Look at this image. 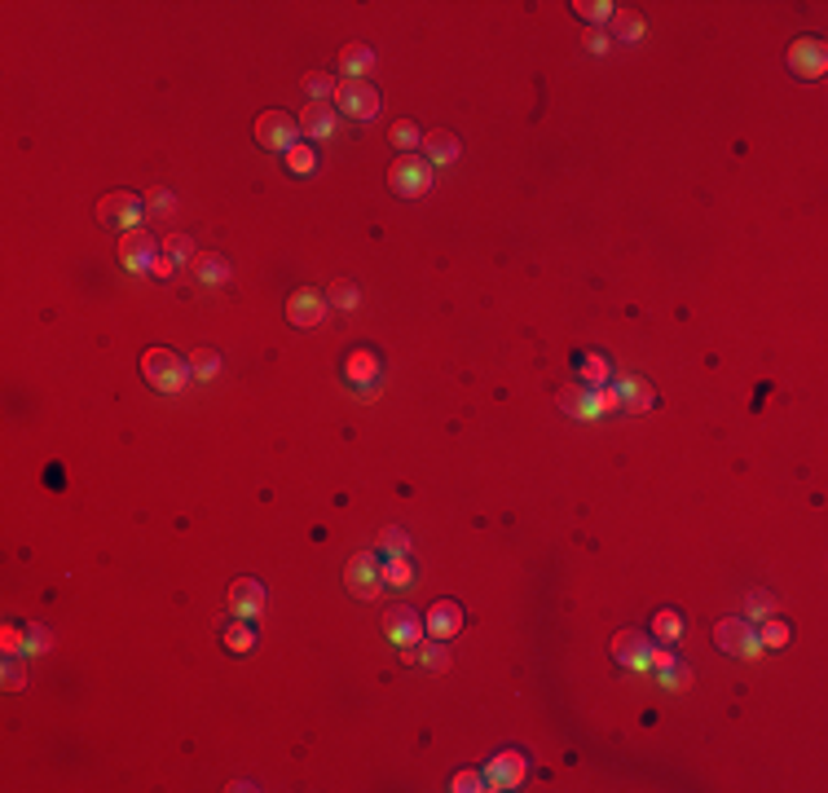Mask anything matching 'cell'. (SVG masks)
Returning a JSON list of instances; mask_svg holds the SVG:
<instances>
[{
    "label": "cell",
    "mask_w": 828,
    "mask_h": 793,
    "mask_svg": "<svg viewBox=\"0 0 828 793\" xmlns=\"http://www.w3.org/2000/svg\"><path fill=\"white\" fill-rule=\"evenodd\" d=\"M141 375H146V384L154 388V393H168V397H177L185 384H190V361L185 357H177L172 348H150L146 357H141Z\"/></svg>",
    "instance_id": "obj_1"
},
{
    "label": "cell",
    "mask_w": 828,
    "mask_h": 793,
    "mask_svg": "<svg viewBox=\"0 0 828 793\" xmlns=\"http://www.w3.org/2000/svg\"><path fill=\"white\" fill-rule=\"evenodd\" d=\"M379 551L392 560V556H410V534L406 529H397V525H388L383 534H379Z\"/></svg>",
    "instance_id": "obj_27"
},
{
    "label": "cell",
    "mask_w": 828,
    "mask_h": 793,
    "mask_svg": "<svg viewBox=\"0 0 828 793\" xmlns=\"http://www.w3.org/2000/svg\"><path fill=\"white\" fill-rule=\"evenodd\" d=\"M4 687H9V692H22V687H27V666H22L13 653L4 657Z\"/></svg>",
    "instance_id": "obj_38"
},
{
    "label": "cell",
    "mask_w": 828,
    "mask_h": 793,
    "mask_svg": "<svg viewBox=\"0 0 828 793\" xmlns=\"http://www.w3.org/2000/svg\"><path fill=\"white\" fill-rule=\"evenodd\" d=\"M383 635H388L392 644L410 648V644L423 639V617H419L410 604H397V608H388V617H383Z\"/></svg>",
    "instance_id": "obj_12"
},
{
    "label": "cell",
    "mask_w": 828,
    "mask_h": 793,
    "mask_svg": "<svg viewBox=\"0 0 828 793\" xmlns=\"http://www.w3.org/2000/svg\"><path fill=\"white\" fill-rule=\"evenodd\" d=\"M406 662H423L428 670H450V639H432V644H414V648H401Z\"/></svg>",
    "instance_id": "obj_20"
},
{
    "label": "cell",
    "mask_w": 828,
    "mask_h": 793,
    "mask_svg": "<svg viewBox=\"0 0 828 793\" xmlns=\"http://www.w3.org/2000/svg\"><path fill=\"white\" fill-rule=\"evenodd\" d=\"M388 141H392L401 155H414V146H423V132H419L410 119H397V123H392V132H388Z\"/></svg>",
    "instance_id": "obj_25"
},
{
    "label": "cell",
    "mask_w": 828,
    "mask_h": 793,
    "mask_svg": "<svg viewBox=\"0 0 828 793\" xmlns=\"http://www.w3.org/2000/svg\"><path fill=\"white\" fill-rule=\"evenodd\" d=\"M370 67H375V53H370L366 44H344V53H340V71H344V80H361Z\"/></svg>",
    "instance_id": "obj_23"
},
{
    "label": "cell",
    "mask_w": 828,
    "mask_h": 793,
    "mask_svg": "<svg viewBox=\"0 0 828 793\" xmlns=\"http://www.w3.org/2000/svg\"><path fill=\"white\" fill-rule=\"evenodd\" d=\"M648 666H652L657 675H666V670H674V666H679V657H674L670 648H652V657H648Z\"/></svg>",
    "instance_id": "obj_41"
},
{
    "label": "cell",
    "mask_w": 828,
    "mask_h": 793,
    "mask_svg": "<svg viewBox=\"0 0 828 793\" xmlns=\"http://www.w3.org/2000/svg\"><path fill=\"white\" fill-rule=\"evenodd\" d=\"M335 107L349 119H375L379 115V89L370 80H340L335 84Z\"/></svg>",
    "instance_id": "obj_5"
},
{
    "label": "cell",
    "mask_w": 828,
    "mask_h": 793,
    "mask_svg": "<svg viewBox=\"0 0 828 793\" xmlns=\"http://www.w3.org/2000/svg\"><path fill=\"white\" fill-rule=\"evenodd\" d=\"M225 648H230L234 657H247V653L256 648V635H251V626H247V617H238L234 626L225 630Z\"/></svg>",
    "instance_id": "obj_26"
},
{
    "label": "cell",
    "mask_w": 828,
    "mask_h": 793,
    "mask_svg": "<svg viewBox=\"0 0 828 793\" xmlns=\"http://www.w3.org/2000/svg\"><path fill=\"white\" fill-rule=\"evenodd\" d=\"M612 9H617V4H608V0H578V4H573V13H582L587 22H603V18H612Z\"/></svg>",
    "instance_id": "obj_37"
},
{
    "label": "cell",
    "mask_w": 828,
    "mask_h": 793,
    "mask_svg": "<svg viewBox=\"0 0 828 793\" xmlns=\"http://www.w3.org/2000/svg\"><path fill=\"white\" fill-rule=\"evenodd\" d=\"M163 256H168L172 265H185V260H194L199 251H194V238H185V234H168V242H163Z\"/></svg>",
    "instance_id": "obj_28"
},
{
    "label": "cell",
    "mask_w": 828,
    "mask_h": 793,
    "mask_svg": "<svg viewBox=\"0 0 828 793\" xmlns=\"http://www.w3.org/2000/svg\"><path fill=\"white\" fill-rule=\"evenodd\" d=\"M98 221L132 234V229H141V221H146V199H137L132 190H111V194L98 199Z\"/></svg>",
    "instance_id": "obj_3"
},
{
    "label": "cell",
    "mask_w": 828,
    "mask_h": 793,
    "mask_svg": "<svg viewBox=\"0 0 828 793\" xmlns=\"http://www.w3.org/2000/svg\"><path fill=\"white\" fill-rule=\"evenodd\" d=\"M344 379L353 384L357 393H366V388H375V384H379V357H375L370 348H357L353 357L344 361Z\"/></svg>",
    "instance_id": "obj_18"
},
{
    "label": "cell",
    "mask_w": 828,
    "mask_h": 793,
    "mask_svg": "<svg viewBox=\"0 0 828 793\" xmlns=\"http://www.w3.org/2000/svg\"><path fill=\"white\" fill-rule=\"evenodd\" d=\"M657 635H661L666 644H674V639L683 635V617L670 613V608H661V613H657Z\"/></svg>",
    "instance_id": "obj_36"
},
{
    "label": "cell",
    "mask_w": 828,
    "mask_h": 793,
    "mask_svg": "<svg viewBox=\"0 0 828 793\" xmlns=\"http://www.w3.org/2000/svg\"><path fill=\"white\" fill-rule=\"evenodd\" d=\"M304 93H309L313 102H327V98L335 93V80H331L327 71H309V75H304Z\"/></svg>",
    "instance_id": "obj_30"
},
{
    "label": "cell",
    "mask_w": 828,
    "mask_h": 793,
    "mask_svg": "<svg viewBox=\"0 0 828 793\" xmlns=\"http://www.w3.org/2000/svg\"><path fill=\"white\" fill-rule=\"evenodd\" d=\"M450 789H459V793H476V789H485V776H480V772H459Z\"/></svg>",
    "instance_id": "obj_42"
},
{
    "label": "cell",
    "mask_w": 828,
    "mask_h": 793,
    "mask_svg": "<svg viewBox=\"0 0 828 793\" xmlns=\"http://www.w3.org/2000/svg\"><path fill=\"white\" fill-rule=\"evenodd\" d=\"M612 31H617L626 44H635V40L643 36V18H639V9H612Z\"/></svg>",
    "instance_id": "obj_24"
},
{
    "label": "cell",
    "mask_w": 828,
    "mask_h": 793,
    "mask_svg": "<svg viewBox=\"0 0 828 793\" xmlns=\"http://www.w3.org/2000/svg\"><path fill=\"white\" fill-rule=\"evenodd\" d=\"M657 406V388L648 384V379H621L617 384V410H626V415H643V410H652Z\"/></svg>",
    "instance_id": "obj_15"
},
{
    "label": "cell",
    "mask_w": 828,
    "mask_h": 793,
    "mask_svg": "<svg viewBox=\"0 0 828 793\" xmlns=\"http://www.w3.org/2000/svg\"><path fill=\"white\" fill-rule=\"evenodd\" d=\"M344 586L353 591L357 599H375L388 582H383V565H379V551H357L353 560L344 565Z\"/></svg>",
    "instance_id": "obj_4"
},
{
    "label": "cell",
    "mask_w": 828,
    "mask_h": 793,
    "mask_svg": "<svg viewBox=\"0 0 828 793\" xmlns=\"http://www.w3.org/2000/svg\"><path fill=\"white\" fill-rule=\"evenodd\" d=\"M335 123H340V115H335L331 102H309V107L300 111V128H304V137H313V141H327V137L335 132Z\"/></svg>",
    "instance_id": "obj_17"
},
{
    "label": "cell",
    "mask_w": 828,
    "mask_h": 793,
    "mask_svg": "<svg viewBox=\"0 0 828 793\" xmlns=\"http://www.w3.org/2000/svg\"><path fill=\"white\" fill-rule=\"evenodd\" d=\"M146 212H154V217H172V212H177V194L163 190V186L150 190V194H146Z\"/></svg>",
    "instance_id": "obj_35"
},
{
    "label": "cell",
    "mask_w": 828,
    "mask_h": 793,
    "mask_svg": "<svg viewBox=\"0 0 828 793\" xmlns=\"http://www.w3.org/2000/svg\"><path fill=\"white\" fill-rule=\"evenodd\" d=\"M322 318H327V296H322V291H313V287L291 291V300H287V322H291L296 331H313V327H322Z\"/></svg>",
    "instance_id": "obj_8"
},
{
    "label": "cell",
    "mask_w": 828,
    "mask_h": 793,
    "mask_svg": "<svg viewBox=\"0 0 828 793\" xmlns=\"http://www.w3.org/2000/svg\"><path fill=\"white\" fill-rule=\"evenodd\" d=\"M296 137H300V123L287 111L256 115V141H260L264 150H282V155H287V150L296 146Z\"/></svg>",
    "instance_id": "obj_6"
},
{
    "label": "cell",
    "mask_w": 828,
    "mask_h": 793,
    "mask_svg": "<svg viewBox=\"0 0 828 793\" xmlns=\"http://www.w3.org/2000/svg\"><path fill=\"white\" fill-rule=\"evenodd\" d=\"M612 657H617L621 666H630V670H648L652 644H648V635H639V630H621V635L612 639Z\"/></svg>",
    "instance_id": "obj_16"
},
{
    "label": "cell",
    "mask_w": 828,
    "mask_h": 793,
    "mask_svg": "<svg viewBox=\"0 0 828 793\" xmlns=\"http://www.w3.org/2000/svg\"><path fill=\"white\" fill-rule=\"evenodd\" d=\"M771 608H776V595H762V591H753V595H749V617H758V622H762V617H771Z\"/></svg>",
    "instance_id": "obj_40"
},
{
    "label": "cell",
    "mask_w": 828,
    "mask_h": 793,
    "mask_svg": "<svg viewBox=\"0 0 828 793\" xmlns=\"http://www.w3.org/2000/svg\"><path fill=\"white\" fill-rule=\"evenodd\" d=\"M789 71L798 75V80H820L828 71V49L824 40H816V36H802V40H793L789 44Z\"/></svg>",
    "instance_id": "obj_7"
},
{
    "label": "cell",
    "mask_w": 828,
    "mask_h": 793,
    "mask_svg": "<svg viewBox=\"0 0 828 793\" xmlns=\"http://www.w3.org/2000/svg\"><path fill=\"white\" fill-rule=\"evenodd\" d=\"M524 754L520 749H502V754H493L489 763H485V789H516L520 781H524Z\"/></svg>",
    "instance_id": "obj_11"
},
{
    "label": "cell",
    "mask_w": 828,
    "mask_h": 793,
    "mask_svg": "<svg viewBox=\"0 0 828 793\" xmlns=\"http://www.w3.org/2000/svg\"><path fill=\"white\" fill-rule=\"evenodd\" d=\"M287 168H291V172H300V177H304V172H313V168H318L313 146H300V141H296V146L287 150Z\"/></svg>",
    "instance_id": "obj_31"
},
{
    "label": "cell",
    "mask_w": 828,
    "mask_h": 793,
    "mask_svg": "<svg viewBox=\"0 0 828 793\" xmlns=\"http://www.w3.org/2000/svg\"><path fill=\"white\" fill-rule=\"evenodd\" d=\"M190 370H194L199 379H212V375L221 370V353H217V348H199V353L190 357Z\"/></svg>",
    "instance_id": "obj_32"
},
{
    "label": "cell",
    "mask_w": 828,
    "mask_h": 793,
    "mask_svg": "<svg viewBox=\"0 0 828 793\" xmlns=\"http://www.w3.org/2000/svg\"><path fill=\"white\" fill-rule=\"evenodd\" d=\"M714 644L722 653H731V657H753L758 653V635H753V626L745 617H722L714 626Z\"/></svg>",
    "instance_id": "obj_10"
},
{
    "label": "cell",
    "mask_w": 828,
    "mask_h": 793,
    "mask_svg": "<svg viewBox=\"0 0 828 793\" xmlns=\"http://www.w3.org/2000/svg\"><path fill=\"white\" fill-rule=\"evenodd\" d=\"M194 274H199L203 287H225L230 282V260L217 256V251H203V256H194Z\"/></svg>",
    "instance_id": "obj_22"
},
{
    "label": "cell",
    "mask_w": 828,
    "mask_h": 793,
    "mask_svg": "<svg viewBox=\"0 0 828 793\" xmlns=\"http://www.w3.org/2000/svg\"><path fill=\"white\" fill-rule=\"evenodd\" d=\"M383 582H388V586H410V582H414L410 560H406V556H392V560L383 565Z\"/></svg>",
    "instance_id": "obj_33"
},
{
    "label": "cell",
    "mask_w": 828,
    "mask_h": 793,
    "mask_svg": "<svg viewBox=\"0 0 828 793\" xmlns=\"http://www.w3.org/2000/svg\"><path fill=\"white\" fill-rule=\"evenodd\" d=\"M27 639H31L27 653H44L49 648V630H40V626H27Z\"/></svg>",
    "instance_id": "obj_43"
},
{
    "label": "cell",
    "mask_w": 828,
    "mask_h": 793,
    "mask_svg": "<svg viewBox=\"0 0 828 793\" xmlns=\"http://www.w3.org/2000/svg\"><path fill=\"white\" fill-rule=\"evenodd\" d=\"M150 274H154V278H168V274H177V265H172L168 256H159V260L150 265Z\"/></svg>",
    "instance_id": "obj_45"
},
{
    "label": "cell",
    "mask_w": 828,
    "mask_h": 793,
    "mask_svg": "<svg viewBox=\"0 0 828 793\" xmlns=\"http://www.w3.org/2000/svg\"><path fill=\"white\" fill-rule=\"evenodd\" d=\"M789 644V626L776 622V617H762V630H758V648H785Z\"/></svg>",
    "instance_id": "obj_29"
},
{
    "label": "cell",
    "mask_w": 828,
    "mask_h": 793,
    "mask_svg": "<svg viewBox=\"0 0 828 793\" xmlns=\"http://www.w3.org/2000/svg\"><path fill=\"white\" fill-rule=\"evenodd\" d=\"M327 305H335V309H353V305H357V287H353V282H344V278H340V282L331 287Z\"/></svg>",
    "instance_id": "obj_39"
},
{
    "label": "cell",
    "mask_w": 828,
    "mask_h": 793,
    "mask_svg": "<svg viewBox=\"0 0 828 793\" xmlns=\"http://www.w3.org/2000/svg\"><path fill=\"white\" fill-rule=\"evenodd\" d=\"M560 410L564 415H573V419H595V415H603V406H599V388H587V384H569V388H560Z\"/></svg>",
    "instance_id": "obj_14"
},
{
    "label": "cell",
    "mask_w": 828,
    "mask_h": 793,
    "mask_svg": "<svg viewBox=\"0 0 828 793\" xmlns=\"http://www.w3.org/2000/svg\"><path fill=\"white\" fill-rule=\"evenodd\" d=\"M230 608H234V617H256L264 608V586L256 577H238L230 586Z\"/></svg>",
    "instance_id": "obj_19"
},
{
    "label": "cell",
    "mask_w": 828,
    "mask_h": 793,
    "mask_svg": "<svg viewBox=\"0 0 828 793\" xmlns=\"http://www.w3.org/2000/svg\"><path fill=\"white\" fill-rule=\"evenodd\" d=\"M388 186L401 199H423L432 190V163L423 155H397L388 168Z\"/></svg>",
    "instance_id": "obj_2"
},
{
    "label": "cell",
    "mask_w": 828,
    "mask_h": 793,
    "mask_svg": "<svg viewBox=\"0 0 828 793\" xmlns=\"http://www.w3.org/2000/svg\"><path fill=\"white\" fill-rule=\"evenodd\" d=\"M603 379H608V361H603L599 353L582 357V384H587V388H603Z\"/></svg>",
    "instance_id": "obj_34"
},
{
    "label": "cell",
    "mask_w": 828,
    "mask_h": 793,
    "mask_svg": "<svg viewBox=\"0 0 828 793\" xmlns=\"http://www.w3.org/2000/svg\"><path fill=\"white\" fill-rule=\"evenodd\" d=\"M159 260V242L146 234V229H132L119 238V265L128 274H150V265Z\"/></svg>",
    "instance_id": "obj_9"
},
{
    "label": "cell",
    "mask_w": 828,
    "mask_h": 793,
    "mask_svg": "<svg viewBox=\"0 0 828 793\" xmlns=\"http://www.w3.org/2000/svg\"><path fill=\"white\" fill-rule=\"evenodd\" d=\"M423 150H428V163H454L459 159V137L450 128H432V132H423Z\"/></svg>",
    "instance_id": "obj_21"
},
{
    "label": "cell",
    "mask_w": 828,
    "mask_h": 793,
    "mask_svg": "<svg viewBox=\"0 0 828 793\" xmlns=\"http://www.w3.org/2000/svg\"><path fill=\"white\" fill-rule=\"evenodd\" d=\"M423 630H428L432 639H454V635L463 630V608H459L454 599L432 604V608H428V617H423Z\"/></svg>",
    "instance_id": "obj_13"
},
{
    "label": "cell",
    "mask_w": 828,
    "mask_h": 793,
    "mask_svg": "<svg viewBox=\"0 0 828 793\" xmlns=\"http://www.w3.org/2000/svg\"><path fill=\"white\" fill-rule=\"evenodd\" d=\"M582 44H587L591 53H603V49H608V36H603V31H587V40H582Z\"/></svg>",
    "instance_id": "obj_44"
}]
</instances>
